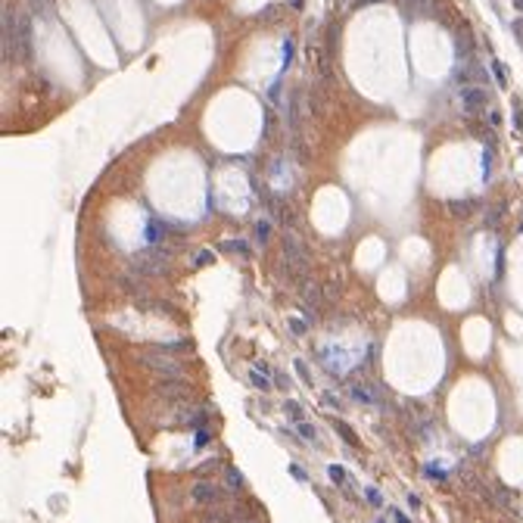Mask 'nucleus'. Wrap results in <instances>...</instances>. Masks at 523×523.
Masks as SVG:
<instances>
[{"label": "nucleus", "instance_id": "nucleus-27", "mask_svg": "<svg viewBox=\"0 0 523 523\" xmlns=\"http://www.w3.org/2000/svg\"><path fill=\"white\" fill-rule=\"evenodd\" d=\"M389 517H392V520H396V523H411V520H408V517H405V514H402V511H399V508H389Z\"/></svg>", "mask_w": 523, "mask_h": 523}, {"label": "nucleus", "instance_id": "nucleus-2", "mask_svg": "<svg viewBox=\"0 0 523 523\" xmlns=\"http://www.w3.org/2000/svg\"><path fill=\"white\" fill-rule=\"evenodd\" d=\"M190 498H193L200 508H215V505L224 502V489H222L218 483H212V480H200V483H193Z\"/></svg>", "mask_w": 523, "mask_h": 523}, {"label": "nucleus", "instance_id": "nucleus-10", "mask_svg": "<svg viewBox=\"0 0 523 523\" xmlns=\"http://www.w3.org/2000/svg\"><path fill=\"white\" fill-rule=\"evenodd\" d=\"M327 473H330V480H333L336 486H343V489H346L349 495H352V483H349V473L340 467V464H330V467H327Z\"/></svg>", "mask_w": 523, "mask_h": 523}, {"label": "nucleus", "instance_id": "nucleus-24", "mask_svg": "<svg viewBox=\"0 0 523 523\" xmlns=\"http://www.w3.org/2000/svg\"><path fill=\"white\" fill-rule=\"evenodd\" d=\"M290 330H293L296 336L305 333V321H299V318H290Z\"/></svg>", "mask_w": 523, "mask_h": 523}, {"label": "nucleus", "instance_id": "nucleus-13", "mask_svg": "<svg viewBox=\"0 0 523 523\" xmlns=\"http://www.w3.org/2000/svg\"><path fill=\"white\" fill-rule=\"evenodd\" d=\"M284 411H287V417H290L293 424H302V421H305V408H302L299 402H293V399L284 402Z\"/></svg>", "mask_w": 523, "mask_h": 523}, {"label": "nucleus", "instance_id": "nucleus-23", "mask_svg": "<svg viewBox=\"0 0 523 523\" xmlns=\"http://www.w3.org/2000/svg\"><path fill=\"white\" fill-rule=\"evenodd\" d=\"M296 374L302 377V383H308V386L315 383V380H311V374H308V368H305V362H296Z\"/></svg>", "mask_w": 523, "mask_h": 523}, {"label": "nucleus", "instance_id": "nucleus-19", "mask_svg": "<svg viewBox=\"0 0 523 523\" xmlns=\"http://www.w3.org/2000/svg\"><path fill=\"white\" fill-rule=\"evenodd\" d=\"M492 75H495V81H498V87H508V69H505V63L492 60Z\"/></svg>", "mask_w": 523, "mask_h": 523}, {"label": "nucleus", "instance_id": "nucleus-32", "mask_svg": "<svg viewBox=\"0 0 523 523\" xmlns=\"http://www.w3.org/2000/svg\"><path fill=\"white\" fill-rule=\"evenodd\" d=\"M514 6H517V9H520V13H523V0H514Z\"/></svg>", "mask_w": 523, "mask_h": 523}, {"label": "nucleus", "instance_id": "nucleus-7", "mask_svg": "<svg viewBox=\"0 0 523 523\" xmlns=\"http://www.w3.org/2000/svg\"><path fill=\"white\" fill-rule=\"evenodd\" d=\"M16 44H19V53L28 60V56H31V22H28L25 16L19 19V28H16Z\"/></svg>", "mask_w": 523, "mask_h": 523}, {"label": "nucleus", "instance_id": "nucleus-6", "mask_svg": "<svg viewBox=\"0 0 523 523\" xmlns=\"http://www.w3.org/2000/svg\"><path fill=\"white\" fill-rule=\"evenodd\" d=\"M156 392L168 402H184L187 399V383H184V377H165L156 383Z\"/></svg>", "mask_w": 523, "mask_h": 523}, {"label": "nucleus", "instance_id": "nucleus-21", "mask_svg": "<svg viewBox=\"0 0 523 523\" xmlns=\"http://www.w3.org/2000/svg\"><path fill=\"white\" fill-rule=\"evenodd\" d=\"M268 237H271V222H265V218H262V222L255 224V240H259V243H268Z\"/></svg>", "mask_w": 523, "mask_h": 523}, {"label": "nucleus", "instance_id": "nucleus-3", "mask_svg": "<svg viewBox=\"0 0 523 523\" xmlns=\"http://www.w3.org/2000/svg\"><path fill=\"white\" fill-rule=\"evenodd\" d=\"M458 97H461V106L467 115H476V112H483L489 106V94H486V87H480V84H464Z\"/></svg>", "mask_w": 523, "mask_h": 523}, {"label": "nucleus", "instance_id": "nucleus-8", "mask_svg": "<svg viewBox=\"0 0 523 523\" xmlns=\"http://www.w3.org/2000/svg\"><path fill=\"white\" fill-rule=\"evenodd\" d=\"M352 399L355 402H365V405H377L380 402L374 386H368V383H355V386H352Z\"/></svg>", "mask_w": 523, "mask_h": 523}, {"label": "nucleus", "instance_id": "nucleus-15", "mask_svg": "<svg viewBox=\"0 0 523 523\" xmlns=\"http://www.w3.org/2000/svg\"><path fill=\"white\" fill-rule=\"evenodd\" d=\"M249 380H252V386H255V389H262V392H271V386H274V380H271L268 374H262V371H255V368H252Z\"/></svg>", "mask_w": 523, "mask_h": 523}, {"label": "nucleus", "instance_id": "nucleus-17", "mask_svg": "<svg viewBox=\"0 0 523 523\" xmlns=\"http://www.w3.org/2000/svg\"><path fill=\"white\" fill-rule=\"evenodd\" d=\"M187 349H193L190 340H178V343H162L159 352H168V355H171V352H187Z\"/></svg>", "mask_w": 523, "mask_h": 523}, {"label": "nucleus", "instance_id": "nucleus-18", "mask_svg": "<svg viewBox=\"0 0 523 523\" xmlns=\"http://www.w3.org/2000/svg\"><path fill=\"white\" fill-rule=\"evenodd\" d=\"M209 443H212V430H209V427L193 430V446H196V448H206Z\"/></svg>", "mask_w": 523, "mask_h": 523}, {"label": "nucleus", "instance_id": "nucleus-25", "mask_svg": "<svg viewBox=\"0 0 523 523\" xmlns=\"http://www.w3.org/2000/svg\"><path fill=\"white\" fill-rule=\"evenodd\" d=\"M365 495H368V502L374 505V508H380V505H383V498H380V492H377V489H365Z\"/></svg>", "mask_w": 523, "mask_h": 523}, {"label": "nucleus", "instance_id": "nucleus-31", "mask_svg": "<svg viewBox=\"0 0 523 523\" xmlns=\"http://www.w3.org/2000/svg\"><path fill=\"white\" fill-rule=\"evenodd\" d=\"M234 523H255V520H249V517H243V514H240V517H237Z\"/></svg>", "mask_w": 523, "mask_h": 523}, {"label": "nucleus", "instance_id": "nucleus-1", "mask_svg": "<svg viewBox=\"0 0 523 523\" xmlns=\"http://www.w3.org/2000/svg\"><path fill=\"white\" fill-rule=\"evenodd\" d=\"M165 265H168V255L162 249H147V252H141V255L131 259V271L144 274V277H156V274L165 271Z\"/></svg>", "mask_w": 523, "mask_h": 523}, {"label": "nucleus", "instance_id": "nucleus-9", "mask_svg": "<svg viewBox=\"0 0 523 523\" xmlns=\"http://www.w3.org/2000/svg\"><path fill=\"white\" fill-rule=\"evenodd\" d=\"M333 430H336V433H340V436L346 439V446H352V448H358V446H362V443H358V436H355V430L349 427L346 421H340V417L333 421Z\"/></svg>", "mask_w": 523, "mask_h": 523}, {"label": "nucleus", "instance_id": "nucleus-11", "mask_svg": "<svg viewBox=\"0 0 523 523\" xmlns=\"http://www.w3.org/2000/svg\"><path fill=\"white\" fill-rule=\"evenodd\" d=\"M302 302H305V308L318 305L321 302V287L318 284H302Z\"/></svg>", "mask_w": 523, "mask_h": 523}, {"label": "nucleus", "instance_id": "nucleus-16", "mask_svg": "<svg viewBox=\"0 0 523 523\" xmlns=\"http://www.w3.org/2000/svg\"><path fill=\"white\" fill-rule=\"evenodd\" d=\"M296 433L305 439V443H318V427H311L308 421H302V424H296Z\"/></svg>", "mask_w": 523, "mask_h": 523}, {"label": "nucleus", "instance_id": "nucleus-28", "mask_svg": "<svg viewBox=\"0 0 523 523\" xmlns=\"http://www.w3.org/2000/svg\"><path fill=\"white\" fill-rule=\"evenodd\" d=\"M274 386H281V389H290V377H287V374H274Z\"/></svg>", "mask_w": 523, "mask_h": 523}, {"label": "nucleus", "instance_id": "nucleus-4", "mask_svg": "<svg viewBox=\"0 0 523 523\" xmlns=\"http://www.w3.org/2000/svg\"><path fill=\"white\" fill-rule=\"evenodd\" d=\"M284 259L290 262V268H293L296 274H302V271L308 268V255H305L302 243H299L293 234H284Z\"/></svg>", "mask_w": 523, "mask_h": 523}, {"label": "nucleus", "instance_id": "nucleus-20", "mask_svg": "<svg viewBox=\"0 0 523 523\" xmlns=\"http://www.w3.org/2000/svg\"><path fill=\"white\" fill-rule=\"evenodd\" d=\"M224 252H240V255H249V246L243 240H224V246H222Z\"/></svg>", "mask_w": 523, "mask_h": 523}, {"label": "nucleus", "instance_id": "nucleus-33", "mask_svg": "<svg viewBox=\"0 0 523 523\" xmlns=\"http://www.w3.org/2000/svg\"><path fill=\"white\" fill-rule=\"evenodd\" d=\"M380 523H383V520H380Z\"/></svg>", "mask_w": 523, "mask_h": 523}, {"label": "nucleus", "instance_id": "nucleus-5", "mask_svg": "<svg viewBox=\"0 0 523 523\" xmlns=\"http://www.w3.org/2000/svg\"><path fill=\"white\" fill-rule=\"evenodd\" d=\"M144 362L153 368L156 374H165V377H181V371H184L178 358H168L165 352H147Z\"/></svg>", "mask_w": 523, "mask_h": 523}, {"label": "nucleus", "instance_id": "nucleus-26", "mask_svg": "<svg viewBox=\"0 0 523 523\" xmlns=\"http://www.w3.org/2000/svg\"><path fill=\"white\" fill-rule=\"evenodd\" d=\"M290 473H293V476H296V480H299V483H305V480H308V473H305V470H302V467H299V464H290Z\"/></svg>", "mask_w": 523, "mask_h": 523}, {"label": "nucleus", "instance_id": "nucleus-30", "mask_svg": "<svg viewBox=\"0 0 523 523\" xmlns=\"http://www.w3.org/2000/svg\"><path fill=\"white\" fill-rule=\"evenodd\" d=\"M302 3H305V0H290V6H293V9H302Z\"/></svg>", "mask_w": 523, "mask_h": 523}, {"label": "nucleus", "instance_id": "nucleus-29", "mask_svg": "<svg viewBox=\"0 0 523 523\" xmlns=\"http://www.w3.org/2000/svg\"><path fill=\"white\" fill-rule=\"evenodd\" d=\"M408 505H411V508H414V511H417V508H421V498H417V495H414V492H411V495H408Z\"/></svg>", "mask_w": 523, "mask_h": 523}, {"label": "nucleus", "instance_id": "nucleus-12", "mask_svg": "<svg viewBox=\"0 0 523 523\" xmlns=\"http://www.w3.org/2000/svg\"><path fill=\"white\" fill-rule=\"evenodd\" d=\"M224 480H227V489L230 492H240L243 486H246V480H243V473L237 467H224Z\"/></svg>", "mask_w": 523, "mask_h": 523}, {"label": "nucleus", "instance_id": "nucleus-22", "mask_svg": "<svg viewBox=\"0 0 523 523\" xmlns=\"http://www.w3.org/2000/svg\"><path fill=\"white\" fill-rule=\"evenodd\" d=\"M209 262H215V252H209V249L196 252V259H193V265H209Z\"/></svg>", "mask_w": 523, "mask_h": 523}, {"label": "nucleus", "instance_id": "nucleus-14", "mask_svg": "<svg viewBox=\"0 0 523 523\" xmlns=\"http://www.w3.org/2000/svg\"><path fill=\"white\" fill-rule=\"evenodd\" d=\"M448 212L455 215V218H467V215L473 212V203H470V200H451V203H448Z\"/></svg>", "mask_w": 523, "mask_h": 523}]
</instances>
